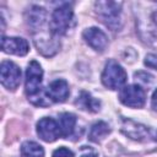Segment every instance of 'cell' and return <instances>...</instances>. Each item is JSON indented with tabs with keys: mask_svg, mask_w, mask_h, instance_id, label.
<instances>
[{
	"mask_svg": "<svg viewBox=\"0 0 157 157\" xmlns=\"http://www.w3.org/2000/svg\"><path fill=\"white\" fill-rule=\"evenodd\" d=\"M42 77H43V70L40 65L36 60H32L26 70L25 91L28 99L34 105L45 107L49 105L52 102L45 96V91L42 90Z\"/></svg>",
	"mask_w": 157,
	"mask_h": 157,
	"instance_id": "6da1fadb",
	"label": "cell"
},
{
	"mask_svg": "<svg viewBox=\"0 0 157 157\" xmlns=\"http://www.w3.org/2000/svg\"><path fill=\"white\" fill-rule=\"evenodd\" d=\"M72 9L69 4H64L59 7H56L50 18V33L53 36H63L69 29L71 21H72Z\"/></svg>",
	"mask_w": 157,
	"mask_h": 157,
	"instance_id": "7a4b0ae2",
	"label": "cell"
},
{
	"mask_svg": "<svg viewBox=\"0 0 157 157\" xmlns=\"http://www.w3.org/2000/svg\"><path fill=\"white\" fill-rule=\"evenodd\" d=\"M120 2L114 1H98L96 2V11L102 21L112 28L117 31L120 27Z\"/></svg>",
	"mask_w": 157,
	"mask_h": 157,
	"instance_id": "3957f363",
	"label": "cell"
},
{
	"mask_svg": "<svg viewBox=\"0 0 157 157\" xmlns=\"http://www.w3.org/2000/svg\"><path fill=\"white\" fill-rule=\"evenodd\" d=\"M126 81V72L115 60H109L102 72V82L110 90L120 88Z\"/></svg>",
	"mask_w": 157,
	"mask_h": 157,
	"instance_id": "277c9868",
	"label": "cell"
},
{
	"mask_svg": "<svg viewBox=\"0 0 157 157\" xmlns=\"http://www.w3.org/2000/svg\"><path fill=\"white\" fill-rule=\"evenodd\" d=\"M119 99L123 104L131 107V108H141L145 104L146 94L141 86L139 85H129L125 86L120 93Z\"/></svg>",
	"mask_w": 157,
	"mask_h": 157,
	"instance_id": "5b68a950",
	"label": "cell"
},
{
	"mask_svg": "<svg viewBox=\"0 0 157 157\" xmlns=\"http://www.w3.org/2000/svg\"><path fill=\"white\" fill-rule=\"evenodd\" d=\"M0 80L1 85L7 90H15L21 82V70L12 61L5 60L0 66Z\"/></svg>",
	"mask_w": 157,
	"mask_h": 157,
	"instance_id": "8992f818",
	"label": "cell"
},
{
	"mask_svg": "<svg viewBox=\"0 0 157 157\" xmlns=\"http://www.w3.org/2000/svg\"><path fill=\"white\" fill-rule=\"evenodd\" d=\"M37 134L45 142H53L61 136L59 123L52 118H42L37 123Z\"/></svg>",
	"mask_w": 157,
	"mask_h": 157,
	"instance_id": "52a82bcc",
	"label": "cell"
},
{
	"mask_svg": "<svg viewBox=\"0 0 157 157\" xmlns=\"http://www.w3.org/2000/svg\"><path fill=\"white\" fill-rule=\"evenodd\" d=\"M45 96L52 103H61L69 97V85L65 80L53 81L45 90Z\"/></svg>",
	"mask_w": 157,
	"mask_h": 157,
	"instance_id": "ba28073f",
	"label": "cell"
},
{
	"mask_svg": "<svg viewBox=\"0 0 157 157\" xmlns=\"http://www.w3.org/2000/svg\"><path fill=\"white\" fill-rule=\"evenodd\" d=\"M83 39L97 52H103L108 45V38L103 31L97 27H91L83 31Z\"/></svg>",
	"mask_w": 157,
	"mask_h": 157,
	"instance_id": "9c48e42d",
	"label": "cell"
},
{
	"mask_svg": "<svg viewBox=\"0 0 157 157\" xmlns=\"http://www.w3.org/2000/svg\"><path fill=\"white\" fill-rule=\"evenodd\" d=\"M1 48L7 54H15L20 56L26 55L29 49L27 40L20 37H2Z\"/></svg>",
	"mask_w": 157,
	"mask_h": 157,
	"instance_id": "30bf717a",
	"label": "cell"
},
{
	"mask_svg": "<svg viewBox=\"0 0 157 157\" xmlns=\"http://www.w3.org/2000/svg\"><path fill=\"white\" fill-rule=\"evenodd\" d=\"M121 131L126 136H129V137H131L134 140H139V141L146 140L150 136L148 129L145 125H141L139 123H135V121H132L130 119H124L123 120Z\"/></svg>",
	"mask_w": 157,
	"mask_h": 157,
	"instance_id": "8fae6325",
	"label": "cell"
},
{
	"mask_svg": "<svg viewBox=\"0 0 157 157\" xmlns=\"http://www.w3.org/2000/svg\"><path fill=\"white\" fill-rule=\"evenodd\" d=\"M47 20V12L40 6H31L26 12V21L33 31H39Z\"/></svg>",
	"mask_w": 157,
	"mask_h": 157,
	"instance_id": "7c38bea8",
	"label": "cell"
},
{
	"mask_svg": "<svg viewBox=\"0 0 157 157\" xmlns=\"http://www.w3.org/2000/svg\"><path fill=\"white\" fill-rule=\"evenodd\" d=\"M34 44H36L38 52H40L45 56L54 55L59 49V43L55 39L48 38V37H45L43 34L34 37Z\"/></svg>",
	"mask_w": 157,
	"mask_h": 157,
	"instance_id": "4fadbf2b",
	"label": "cell"
},
{
	"mask_svg": "<svg viewBox=\"0 0 157 157\" xmlns=\"http://www.w3.org/2000/svg\"><path fill=\"white\" fill-rule=\"evenodd\" d=\"M76 105H78V108L83 109V110H87V112H91V113H96L99 110V107H101V102L92 97L88 92L86 91H82L77 99H76Z\"/></svg>",
	"mask_w": 157,
	"mask_h": 157,
	"instance_id": "5bb4252c",
	"label": "cell"
},
{
	"mask_svg": "<svg viewBox=\"0 0 157 157\" xmlns=\"http://www.w3.org/2000/svg\"><path fill=\"white\" fill-rule=\"evenodd\" d=\"M59 126H60V131H61V136L67 137L72 134L74 129H75V124H76V117L71 113H63L59 117Z\"/></svg>",
	"mask_w": 157,
	"mask_h": 157,
	"instance_id": "9a60e30c",
	"label": "cell"
},
{
	"mask_svg": "<svg viewBox=\"0 0 157 157\" xmlns=\"http://www.w3.org/2000/svg\"><path fill=\"white\" fill-rule=\"evenodd\" d=\"M109 131H110V129H109L107 123L97 121L91 126V130H90V134H88V139L91 141H93V142H99L109 134Z\"/></svg>",
	"mask_w": 157,
	"mask_h": 157,
	"instance_id": "2e32d148",
	"label": "cell"
},
{
	"mask_svg": "<svg viewBox=\"0 0 157 157\" xmlns=\"http://www.w3.org/2000/svg\"><path fill=\"white\" fill-rule=\"evenodd\" d=\"M21 155L23 157H44V150L34 141H26L21 145Z\"/></svg>",
	"mask_w": 157,
	"mask_h": 157,
	"instance_id": "e0dca14e",
	"label": "cell"
},
{
	"mask_svg": "<svg viewBox=\"0 0 157 157\" xmlns=\"http://www.w3.org/2000/svg\"><path fill=\"white\" fill-rule=\"evenodd\" d=\"M53 157H74V153L66 147H59L53 152Z\"/></svg>",
	"mask_w": 157,
	"mask_h": 157,
	"instance_id": "ac0fdd59",
	"label": "cell"
},
{
	"mask_svg": "<svg viewBox=\"0 0 157 157\" xmlns=\"http://www.w3.org/2000/svg\"><path fill=\"white\" fill-rule=\"evenodd\" d=\"M145 65L147 67H151V69L157 70V55L156 54H148V55H146Z\"/></svg>",
	"mask_w": 157,
	"mask_h": 157,
	"instance_id": "d6986e66",
	"label": "cell"
},
{
	"mask_svg": "<svg viewBox=\"0 0 157 157\" xmlns=\"http://www.w3.org/2000/svg\"><path fill=\"white\" fill-rule=\"evenodd\" d=\"M135 77L140 78V80H141V81H144L145 83H150V82L153 80V77H152L150 74H147V72H142V71L136 72V74H135Z\"/></svg>",
	"mask_w": 157,
	"mask_h": 157,
	"instance_id": "ffe728a7",
	"label": "cell"
},
{
	"mask_svg": "<svg viewBox=\"0 0 157 157\" xmlns=\"http://www.w3.org/2000/svg\"><path fill=\"white\" fill-rule=\"evenodd\" d=\"M152 108L157 112V90L153 92V94H152Z\"/></svg>",
	"mask_w": 157,
	"mask_h": 157,
	"instance_id": "44dd1931",
	"label": "cell"
},
{
	"mask_svg": "<svg viewBox=\"0 0 157 157\" xmlns=\"http://www.w3.org/2000/svg\"><path fill=\"white\" fill-rule=\"evenodd\" d=\"M81 157H97V153L93 152V151H87V152L82 153Z\"/></svg>",
	"mask_w": 157,
	"mask_h": 157,
	"instance_id": "7402d4cb",
	"label": "cell"
}]
</instances>
